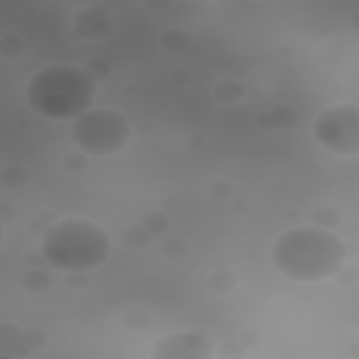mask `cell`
I'll return each instance as SVG.
<instances>
[{"label": "cell", "mask_w": 359, "mask_h": 359, "mask_svg": "<svg viewBox=\"0 0 359 359\" xmlns=\"http://www.w3.org/2000/svg\"><path fill=\"white\" fill-rule=\"evenodd\" d=\"M140 224H143L151 236H163V233L168 230V216L160 213V210H149V213L140 219Z\"/></svg>", "instance_id": "15"}, {"label": "cell", "mask_w": 359, "mask_h": 359, "mask_svg": "<svg viewBox=\"0 0 359 359\" xmlns=\"http://www.w3.org/2000/svg\"><path fill=\"white\" fill-rule=\"evenodd\" d=\"M196 3H216V0H196Z\"/></svg>", "instance_id": "25"}, {"label": "cell", "mask_w": 359, "mask_h": 359, "mask_svg": "<svg viewBox=\"0 0 359 359\" xmlns=\"http://www.w3.org/2000/svg\"><path fill=\"white\" fill-rule=\"evenodd\" d=\"M70 143L87 157H115L132 140V123L121 109L90 107L70 121Z\"/></svg>", "instance_id": "4"}, {"label": "cell", "mask_w": 359, "mask_h": 359, "mask_svg": "<svg viewBox=\"0 0 359 359\" xmlns=\"http://www.w3.org/2000/svg\"><path fill=\"white\" fill-rule=\"evenodd\" d=\"M22 50H25V39L20 34H3L0 36V53L6 59H17Z\"/></svg>", "instance_id": "14"}, {"label": "cell", "mask_w": 359, "mask_h": 359, "mask_svg": "<svg viewBox=\"0 0 359 359\" xmlns=\"http://www.w3.org/2000/svg\"><path fill=\"white\" fill-rule=\"evenodd\" d=\"M311 135L317 146H323L334 157H356L359 154V104L337 101L317 112L311 123Z\"/></svg>", "instance_id": "5"}, {"label": "cell", "mask_w": 359, "mask_h": 359, "mask_svg": "<svg viewBox=\"0 0 359 359\" xmlns=\"http://www.w3.org/2000/svg\"><path fill=\"white\" fill-rule=\"evenodd\" d=\"M160 45H163L165 50H185V48H188V34L171 28V31H165V34L160 36Z\"/></svg>", "instance_id": "16"}, {"label": "cell", "mask_w": 359, "mask_h": 359, "mask_svg": "<svg viewBox=\"0 0 359 359\" xmlns=\"http://www.w3.org/2000/svg\"><path fill=\"white\" fill-rule=\"evenodd\" d=\"M168 3H171V0H146L149 8H168Z\"/></svg>", "instance_id": "23"}, {"label": "cell", "mask_w": 359, "mask_h": 359, "mask_svg": "<svg viewBox=\"0 0 359 359\" xmlns=\"http://www.w3.org/2000/svg\"><path fill=\"white\" fill-rule=\"evenodd\" d=\"M98 79L79 65H48L28 76L25 104L45 121H76L95 101Z\"/></svg>", "instance_id": "2"}, {"label": "cell", "mask_w": 359, "mask_h": 359, "mask_svg": "<svg viewBox=\"0 0 359 359\" xmlns=\"http://www.w3.org/2000/svg\"><path fill=\"white\" fill-rule=\"evenodd\" d=\"M90 73H93V76H95V79L101 81V79L107 76V67H104V62H101V59H95V62H90Z\"/></svg>", "instance_id": "21"}, {"label": "cell", "mask_w": 359, "mask_h": 359, "mask_svg": "<svg viewBox=\"0 0 359 359\" xmlns=\"http://www.w3.org/2000/svg\"><path fill=\"white\" fill-rule=\"evenodd\" d=\"M76 157H79V149H76V154H67V157H65V168H76V171H79V168L84 165V160H76Z\"/></svg>", "instance_id": "22"}, {"label": "cell", "mask_w": 359, "mask_h": 359, "mask_svg": "<svg viewBox=\"0 0 359 359\" xmlns=\"http://www.w3.org/2000/svg\"><path fill=\"white\" fill-rule=\"evenodd\" d=\"M205 286H208L210 292H216V294H227V292L236 289V275H233L230 269H213V272L205 278Z\"/></svg>", "instance_id": "10"}, {"label": "cell", "mask_w": 359, "mask_h": 359, "mask_svg": "<svg viewBox=\"0 0 359 359\" xmlns=\"http://www.w3.org/2000/svg\"><path fill=\"white\" fill-rule=\"evenodd\" d=\"M73 31L81 36V39H107L112 34V17L104 11V8H81L76 17H73Z\"/></svg>", "instance_id": "8"}, {"label": "cell", "mask_w": 359, "mask_h": 359, "mask_svg": "<svg viewBox=\"0 0 359 359\" xmlns=\"http://www.w3.org/2000/svg\"><path fill=\"white\" fill-rule=\"evenodd\" d=\"M151 233L137 222V224H129L126 230H123V236H121V241L126 244V247H137V250H143V247H149L151 244Z\"/></svg>", "instance_id": "11"}, {"label": "cell", "mask_w": 359, "mask_h": 359, "mask_svg": "<svg viewBox=\"0 0 359 359\" xmlns=\"http://www.w3.org/2000/svg\"><path fill=\"white\" fill-rule=\"evenodd\" d=\"M151 356L154 359H210L216 356V348L210 337L202 331H174L151 345Z\"/></svg>", "instance_id": "6"}, {"label": "cell", "mask_w": 359, "mask_h": 359, "mask_svg": "<svg viewBox=\"0 0 359 359\" xmlns=\"http://www.w3.org/2000/svg\"><path fill=\"white\" fill-rule=\"evenodd\" d=\"M109 252L112 238L93 219H59L39 238V255L48 266L62 272H93L107 264Z\"/></svg>", "instance_id": "3"}, {"label": "cell", "mask_w": 359, "mask_h": 359, "mask_svg": "<svg viewBox=\"0 0 359 359\" xmlns=\"http://www.w3.org/2000/svg\"><path fill=\"white\" fill-rule=\"evenodd\" d=\"M353 25H356V28H359V14H356V17H353Z\"/></svg>", "instance_id": "24"}, {"label": "cell", "mask_w": 359, "mask_h": 359, "mask_svg": "<svg viewBox=\"0 0 359 359\" xmlns=\"http://www.w3.org/2000/svg\"><path fill=\"white\" fill-rule=\"evenodd\" d=\"M258 123L261 126H292V123H297V109L294 107H275V109H269V115H261Z\"/></svg>", "instance_id": "9"}, {"label": "cell", "mask_w": 359, "mask_h": 359, "mask_svg": "<svg viewBox=\"0 0 359 359\" xmlns=\"http://www.w3.org/2000/svg\"><path fill=\"white\" fill-rule=\"evenodd\" d=\"M123 323H126L129 328H146V325H149V314H146L143 309H132V311H126Z\"/></svg>", "instance_id": "19"}, {"label": "cell", "mask_w": 359, "mask_h": 359, "mask_svg": "<svg viewBox=\"0 0 359 359\" xmlns=\"http://www.w3.org/2000/svg\"><path fill=\"white\" fill-rule=\"evenodd\" d=\"M160 252L168 255V258H180V255L188 252V241H185V238H165V241L160 244Z\"/></svg>", "instance_id": "18"}, {"label": "cell", "mask_w": 359, "mask_h": 359, "mask_svg": "<svg viewBox=\"0 0 359 359\" xmlns=\"http://www.w3.org/2000/svg\"><path fill=\"white\" fill-rule=\"evenodd\" d=\"M311 222L320 224V227H331V230H334V224L339 222V213H337L334 208H317V210L311 213Z\"/></svg>", "instance_id": "17"}, {"label": "cell", "mask_w": 359, "mask_h": 359, "mask_svg": "<svg viewBox=\"0 0 359 359\" xmlns=\"http://www.w3.org/2000/svg\"><path fill=\"white\" fill-rule=\"evenodd\" d=\"M0 182H3V188H22L28 182V171L22 165H14V163L11 165H3Z\"/></svg>", "instance_id": "13"}, {"label": "cell", "mask_w": 359, "mask_h": 359, "mask_svg": "<svg viewBox=\"0 0 359 359\" xmlns=\"http://www.w3.org/2000/svg\"><path fill=\"white\" fill-rule=\"evenodd\" d=\"M208 194H210V196H213V199H219V196H230V194H233V191H230V185H222V182H213V185H210V191H208Z\"/></svg>", "instance_id": "20"}, {"label": "cell", "mask_w": 359, "mask_h": 359, "mask_svg": "<svg viewBox=\"0 0 359 359\" xmlns=\"http://www.w3.org/2000/svg\"><path fill=\"white\" fill-rule=\"evenodd\" d=\"M272 269L294 283H320L339 275L348 264V244L331 227L294 224L275 236L269 247Z\"/></svg>", "instance_id": "1"}, {"label": "cell", "mask_w": 359, "mask_h": 359, "mask_svg": "<svg viewBox=\"0 0 359 359\" xmlns=\"http://www.w3.org/2000/svg\"><path fill=\"white\" fill-rule=\"evenodd\" d=\"M45 345V334L20 328L14 323H0V351L6 356H31Z\"/></svg>", "instance_id": "7"}, {"label": "cell", "mask_w": 359, "mask_h": 359, "mask_svg": "<svg viewBox=\"0 0 359 359\" xmlns=\"http://www.w3.org/2000/svg\"><path fill=\"white\" fill-rule=\"evenodd\" d=\"M20 283H22L25 292H45L50 286V278L42 269H25L22 278H20Z\"/></svg>", "instance_id": "12"}]
</instances>
